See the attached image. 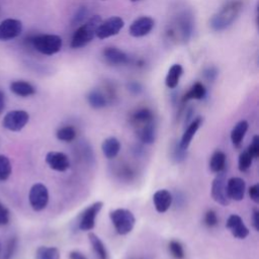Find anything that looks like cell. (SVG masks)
<instances>
[{"label": "cell", "instance_id": "1", "mask_svg": "<svg viewBox=\"0 0 259 259\" xmlns=\"http://www.w3.org/2000/svg\"><path fill=\"white\" fill-rule=\"evenodd\" d=\"M101 22V17L99 15H93L90 17L83 25H81L74 33L70 47L72 49H79L85 47L89 44L95 36L98 25Z\"/></svg>", "mask_w": 259, "mask_h": 259}, {"label": "cell", "instance_id": "2", "mask_svg": "<svg viewBox=\"0 0 259 259\" xmlns=\"http://www.w3.org/2000/svg\"><path fill=\"white\" fill-rule=\"evenodd\" d=\"M109 219L116 233L120 236L130 234L136 225L134 213L126 208H115L111 210L109 212Z\"/></svg>", "mask_w": 259, "mask_h": 259}, {"label": "cell", "instance_id": "3", "mask_svg": "<svg viewBox=\"0 0 259 259\" xmlns=\"http://www.w3.org/2000/svg\"><path fill=\"white\" fill-rule=\"evenodd\" d=\"M30 44L38 53L52 56L61 51L63 41L57 34H38L30 38Z\"/></svg>", "mask_w": 259, "mask_h": 259}, {"label": "cell", "instance_id": "4", "mask_svg": "<svg viewBox=\"0 0 259 259\" xmlns=\"http://www.w3.org/2000/svg\"><path fill=\"white\" fill-rule=\"evenodd\" d=\"M241 4L239 2H232L224 7L217 15H214L210 20V25L214 30H222L229 26L234 19L237 17L240 11Z\"/></svg>", "mask_w": 259, "mask_h": 259}, {"label": "cell", "instance_id": "5", "mask_svg": "<svg viewBox=\"0 0 259 259\" xmlns=\"http://www.w3.org/2000/svg\"><path fill=\"white\" fill-rule=\"evenodd\" d=\"M227 173L226 171H222L220 173H217L215 177L212 180L211 183V197L212 199L221 204V205H228L231 202V199L227 192Z\"/></svg>", "mask_w": 259, "mask_h": 259}, {"label": "cell", "instance_id": "6", "mask_svg": "<svg viewBox=\"0 0 259 259\" xmlns=\"http://www.w3.org/2000/svg\"><path fill=\"white\" fill-rule=\"evenodd\" d=\"M28 200L30 206L35 211H40L48 205L49 190L42 183H35L31 186L28 193Z\"/></svg>", "mask_w": 259, "mask_h": 259}, {"label": "cell", "instance_id": "7", "mask_svg": "<svg viewBox=\"0 0 259 259\" xmlns=\"http://www.w3.org/2000/svg\"><path fill=\"white\" fill-rule=\"evenodd\" d=\"M103 206L102 201H95L87 206L80 214L78 221V228L81 231H91L95 227V220Z\"/></svg>", "mask_w": 259, "mask_h": 259}, {"label": "cell", "instance_id": "8", "mask_svg": "<svg viewBox=\"0 0 259 259\" xmlns=\"http://www.w3.org/2000/svg\"><path fill=\"white\" fill-rule=\"evenodd\" d=\"M29 120V114L25 110H11L7 112L3 118L2 124L11 132L21 131Z\"/></svg>", "mask_w": 259, "mask_h": 259}, {"label": "cell", "instance_id": "9", "mask_svg": "<svg viewBox=\"0 0 259 259\" xmlns=\"http://www.w3.org/2000/svg\"><path fill=\"white\" fill-rule=\"evenodd\" d=\"M124 21L119 16H111L105 21H101L96 30V36L99 39H105L107 37L116 35L123 27Z\"/></svg>", "mask_w": 259, "mask_h": 259}, {"label": "cell", "instance_id": "10", "mask_svg": "<svg viewBox=\"0 0 259 259\" xmlns=\"http://www.w3.org/2000/svg\"><path fill=\"white\" fill-rule=\"evenodd\" d=\"M22 31V22L15 18H7L0 22V40H10Z\"/></svg>", "mask_w": 259, "mask_h": 259}, {"label": "cell", "instance_id": "11", "mask_svg": "<svg viewBox=\"0 0 259 259\" xmlns=\"http://www.w3.org/2000/svg\"><path fill=\"white\" fill-rule=\"evenodd\" d=\"M155 21L150 16H141L134 20L128 28L130 34L134 37H142L151 32L154 28Z\"/></svg>", "mask_w": 259, "mask_h": 259}, {"label": "cell", "instance_id": "12", "mask_svg": "<svg viewBox=\"0 0 259 259\" xmlns=\"http://www.w3.org/2000/svg\"><path fill=\"white\" fill-rule=\"evenodd\" d=\"M46 163L48 166L58 172H65L70 167L69 157L62 152L52 151L46 155Z\"/></svg>", "mask_w": 259, "mask_h": 259}, {"label": "cell", "instance_id": "13", "mask_svg": "<svg viewBox=\"0 0 259 259\" xmlns=\"http://www.w3.org/2000/svg\"><path fill=\"white\" fill-rule=\"evenodd\" d=\"M246 191V182L241 177H231L227 180V192L230 199L241 201Z\"/></svg>", "mask_w": 259, "mask_h": 259}, {"label": "cell", "instance_id": "14", "mask_svg": "<svg viewBox=\"0 0 259 259\" xmlns=\"http://www.w3.org/2000/svg\"><path fill=\"white\" fill-rule=\"evenodd\" d=\"M227 229L230 230L231 234L240 240H243L248 237L249 235V229L244 224L242 218L238 214H231L226 223Z\"/></svg>", "mask_w": 259, "mask_h": 259}, {"label": "cell", "instance_id": "15", "mask_svg": "<svg viewBox=\"0 0 259 259\" xmlns=\"http://www.w3.org/2000/svg\"><path fill=\"white\" fill-rule=\"evenodd\" d=\"M203 122V118L201 116H196L195 118H193L186 126L185 131L182 134V137L180 139L179 146L183 149V150H187L193 137L195 136L196 132L198 131V128L200 127V125Z\"/></svg>", "mask_w": 259, "mask_h": 259}, {"label": "cell", "instance_id": "16", "mask_svg": "<svg viewBox=\"0 0 259 259\" xmlns=\"http://www.w3.org/2000/svg\"><path fill=\"white\" fill-rule=\"evenodd\" d=\"M172 201V194L167 189H159L153 195L154 206L159 213L166 212L170 208Z\"/></svg>", "mask_w": 259, "mask_h": 259}, {"label": "cell", "instance_id": "17", "mask_svg": "<svg viewBox=\"0 0 259 259\" xmlns=\"http://www.w3.org/2000/svg\"><path fill=\"white\" fill-rule=\"evenodd\" d=\"M248 127H249L248 121L245 119H242V120L238 121L232 128L230 137H231V142L235 148H240V146L245 138V135L248 131Z\"/></svg>", "mask_w": 259, "mask_h": 259}, {"label": "cell", "instance_id": "18", "mask_svg": "<svg viewBox=\"0 0 259 259\" xmlns=\"http://www.w3.org/2000/svg\"><path fill=\"white\" fill-rule=\"evenodd\" d=\"M101 150L104 157L111 160L118 155L120 151V142L115 137H108L102 142Z\"/></svg>", "mask_w": 259, "mask_h": 259}, {"label": "cell", "instance_id": "19", "mask_svg": "<svg viewBox=\"0 0 259 259\" xmlns=\"http://www.w3.org/2000/svg\"><path fill=\"white\" fill-rule=\"evenodd\" d=\"M103 57L112 65H121L128 62V56L117 48H106L103 51Z\"/></svg>", "mask_w": 259, "mask_h": 259}, {"label": "cell", "instance_id": "20", "mask_svg": "<svg viewBox=\"0 0 259 259\" xmlns=\"http://www.w3.org/2000/svg\"><path fill=\"white\" fill-rule=\"evenodd\" d=\"M139 139L146 145H151L156 140V125L154 121L146 123L137 128Z\"/></svg>", "mask_w": 259, "mask_h": 259}, {"label": "cell", "instance_id": "21", "mask_svg": "<svg viewBox=\"0 0 259 259\" xmlns=\"http://www.w3.org/2000/svg\"><path fill=\"white\" fill-rule=\"evenodd\" d=\"M154 121V114L149 108H140L136 110L131 116V122L136 128Z\"/></svg>", "mask_w": 259, "mask_h": 259}, {"label": "cell", "instance_id": "22", "mask_svg": "<svg viewBox=\"0 0 259 259\" xmlns=\"http://www.w3.org/2000/svg\"><path fill=\"white\" fill-rule=\"evenodd\" d=\"M10 90L12 93L20 97H28L35 93V88L30 83L22 80L13 81L10 84Z\"/></svg>", "mask_w": 259, "mask_h": 259}, {"label": "cell", "instance_id": "23", "mask_svg": "<svg viewBox=\"0 0 259 259\" xmlns=\"http://www.w3.org/2000/svg\"><path fill=\"white\" fill-rule=\"evenodd\" d=\"M182 74H183V68L181 65H179V64L172 65L169 68L168 73L165 78L166 86L170 89H174L178 85Z\"/></svg>", "mask_w": 259, "mask_h": 259}, {"label": "cell", "instance_id": "24", "mask_svg": "<svg viewBox=\"0 0 259 259\" xmlns=\"http://www.w3.org/2000/svg\"><path fill=\"white\" fill-rule=\"evenodd\" d=\"M88 239L96 257L98 259H108V252L102 240L94 233H89Z\"/></svg>", "mask_w": 259, "mask_h": 259}, {"label": "cell", "instance_id": "25", "mask_svg": "<svg viewBox=\"0 0 259 259\" xmlns=\"http://www.w3.org/2000/svg\"><path fill=\"white\" fill-rule=\"evenodd\" d=\"M226 161L227 157L226 154L221 151L217 150L212 153L209 159V169L213 173H220L226 169Z\"/></svg>", "mask_w": 259, "mask_h": 259}, {"label": "cell", "instance_id": "26", "mask_svg": "<svg viewBox=\"0 0 259 259\" xmlns=\"http://www.w3.org/2000/svg\"><path fill=\"white\" fill-rule=\"evenodd\" d=\"M206 95V89L204 87V85L200 82H196L194 83L191 88L184 94L183 98H182V102L185 103L189 100H200L202 98H204V96Z\"/></svg>", "mask_w": 259, "mask_h": 259}, {"label": "cell", "instance_id": "27", "mask_svg": "<svg viewBox=\"0 0 259 259\" xmlns=\"http://www.w3.org/2000/svg\"><path fill=\"white\" fill-rule=\"evenodd\" d=\"M87 101L89 105L95 109H100L107 105V99L105 95L98 90L90 91L87 94Z\"/></svg>", "mask_w": 259, "mask_h": 259}, {"label": "cell", "instance_id": "28", "mask_svg": "<svg viewBox=\"0 0 259 259\" xmlns=\"http://www.w3.org/2000/svg\"><path fill=\"white\" fill-rule=\"evenodd\" d=\"M60 250L57 247L40 246L35 251V259H60Z\"/></svg>", "mask_w": 259, "mask_h": 259}, {"label": "cell", "instance_id": "29", "mask_svg": "<svg viewBox=\"0 0 259 259\" xmlns=\"http://www.w3.org/2000/svg\"><path fill=\"white\" fill-rule=\"evenodd\" d=\"M76 135H77L76 130L72 125L62 126L56 133V137L58 140H60L62 142H68V143L74 141L76 138Z\"/></svg>", "mask_w": 259, "mask_h": 259}, {"label": "cell", "instance_id": "30", "mask_svg": "<svg viewBox=\"0 0 259 259\" xmlns=\"http://www.w3.org/2000/svg\"><path fill=\"white\" fill-rule=\"evenodd\" d=\"M168 249L173 258H175V259H184L185 258L184 248L179 241L171 240L168 244Z\"/></svg>", "mask_w": 259, "mask_h": 259}, {"label": "cell", "instance_id": "31", "mask_svg": "<svg viewBox=\"0 0 259 259\" xmlns=\"http://www.w3.org/2000/svg\"><path fill=\"white\" fill-rule=\"evenodd\" d=\"M253 157L252 155L249 153L248 150H245L243 152H241V154L239 155V159H238V168L241 172H245L247 171L253 162Z\"/></svg>", "mask_w": 259, "mask_h": 259}, {"label": "cell", "instance_id": "32", "mask_svg": "<svg viewBox=\"0 0 259 259\" xmlns=\"http://www.w3.org/2000/svg\"><path fill=\"white\" fill-rule=\"evenodd\" d=\"M11 174V164L9 159L4 156L0 155V181H5Z\"/></svg>", "mask_w": 259, "mask_h": 259}, {"label": "cell", "instance_id": "33", "mask_svg": "<svg viewBox=\"0 0 259 259\" xmlns=\"http://www.w3.org/2000/svg\"><path fill=\"white\" fill-rule=\"evenodd\" d=\"M187 155V150H183L180 146L179 143H175L173 150H172V159L176 162V163H180L183 160H185Z\"/></svg>", "mask_w": 259, "mask_h": 259}, {"label": "cell", "instance_id": "34", "mask_svg": "<svg viewBox=\"0 0 259 259\" xmlns=\"http://www.w3.org/2000/svg\"><path fill=\"white\" fill-rule=\"evenodd\" d=\"M204 224L205 226H207L208 228H212L215 227L218 225V215L217 212L213 209H208L205 213H204V218H203Z\"/></svg>", "mask_w": 259, "mask_h": 259}, {"label": "cell", "instance_id": "35", "mask_svg": "<svg viewBox=\"0 0 259 259\" xmlns=\"http://www.w3.org/2000/svg\"><path fill=\"white\" fill-rule=\"evenodd\" d=\"M247 150L249 151V153L252 155L254 159L259 157V136L258 135H255L253 137L252 143L249 145Z\"/></svg>", "mask_w": 259, "mask_h": 259}, {"label": "cell", "instance_id": "36", "mask_svg": "<svg viewBox=\"0 0 259 259\" xmlns=\"http://www.w3.org/2000/svg\"><path fill=\"white\" fill-rule=\"evenodd\" d=\"M86 14H87V9L85 7H80L78 11L75 13V15L73 16L72 23H74V25L80 24L81 22H83L84 18L86 17Z\"/></svg>", "mask_w": 259, "mask_h": 259}, {"label": "cell", "instance_id": "37", "mask_svg": "<svg viewBox=\"0 0 259 259\" xmlns=\"http://www.w3.org/2000/svg\"><path fill=\"white\" fill-rule=\"evenodd\" d=\"M9 223V210L0 202V226H5Z\"/></svg>", "mask_w": 259, "mask_h": 259}, {"label": "cell", "instance_id": "38", "mask_svg": "<svg viewBox=\"0 0 259 259\" xmlns=\"http://www.w3.org/2000/svg\"><path fill=\"white\" fill-rule=\"evenodd\" d=\"M249 196L251 198L252 201H254L255 203H259V184L256 183L254 185H252L249 190Z\"/></svg>", "mask_w": 259, "mask_h": 259}, {"label": "cell", "instance_id": "39", "mask_svg": "<svg viewBox=\"0 0 259 259\" xmlns=\"http://www.w3.org/2000/svg\"><path fill=\"white\" fill-rule=\"evenodd\" d=\"M127 89L133 94H140L142 92V86L137 82H131L127 84Z\"/></svg>", "mask_w": 259, "mask_h": 259}, {"label": "cell", "instance_id": "40", "mask_svg": "<svg viewBox=\"0 0 259 259\" xmlns=\"http://www.w3.org/2000/svg\"><path fill=\"white\" fill-rule=\"evenodd\" d=\"M252 225L253 228L256 231H259V210L257 208L253 209V213H252Z\"/></svg>", "mask_w": 259, "mask_h": 259}, {"label": "cell", "instance_id": "41", "mask_svg": "<svg viewBox=\"0 0 259 259\" xmlns=\"http://www.w3.org/2000/svg\"><path fill=\"white\" fill-rule=\"evenodd\" d=\"M218 75V71L214 68H208L204 71V77L208 80V81H212L215 79Z\"/></svg>", "mask_w": 259, "mask_h": 259}, {"label": "cell", "instance_id": "42", "mask_svg": "<svg viewBox=\"0 0 259 259\" xmlns=\"http://www.w3.org/2000/svg\"><path fill=\"white\" fill-rule=\"evenodd\" d=\"M15 246H16V240L15 239H12L8 245V249H7V253L5 255V258L4 259H9L11 257V255L13 254V251L15 249Z\"/></svg>", "mask_w": 259, "mask_h": 259}, {"label": "cell", "instance_id": "43", "mask_svg": "<svg viewBox=\"0 0 259 259\" xmlns=\"http://www.w3.org/2000/svg\"><path fill=\"white\" fill-rule=\"evenodd\" d=\"M69 258L70 259H87L85 257V255H83L81 252L79 251H71L69 253Z\"/></svg>", "mask_w": 259, "mask_h": 259}, {"label": "cell", "instance_id": "44", "mask_svg": "<svg viewBox=\"0 0 259 259\" xmlns=\"http://www.w3.org/2000/svg\"><path fill=\"white\" fill-rule=\"evenodd\" d=\"M4 106H5V96H4V93L0 90V114L4 109Z\"/></svg>", "mask_w": 259, "mask_h": 259}, {"label": "cell", "instance_id": "45", "mask_svg": "<svg viewBox=\"0 0 259 259\" xmlns=\"http://www.w3.org/2000/svg\"><path fill=\"white\" fill-rule=\"evenodd\" d=\"M131 1H133V2H137V1H140V0H131Z\"/></svg>", "mask_w": 259, "mask_h": 259}, {"label": "cell", "instance_id": "46", "mask_svg": "<svg viewBox=\"0 0 259 259\" xmlns=\"http://www.w3.org/2000/svg\"><path fill=\"white\" fill-rule=\"evenodd\" d=\"M102 1H104V0H102Z\"/></svg>", "mask_w": 259, "mask_h": 259}]
</instances>
